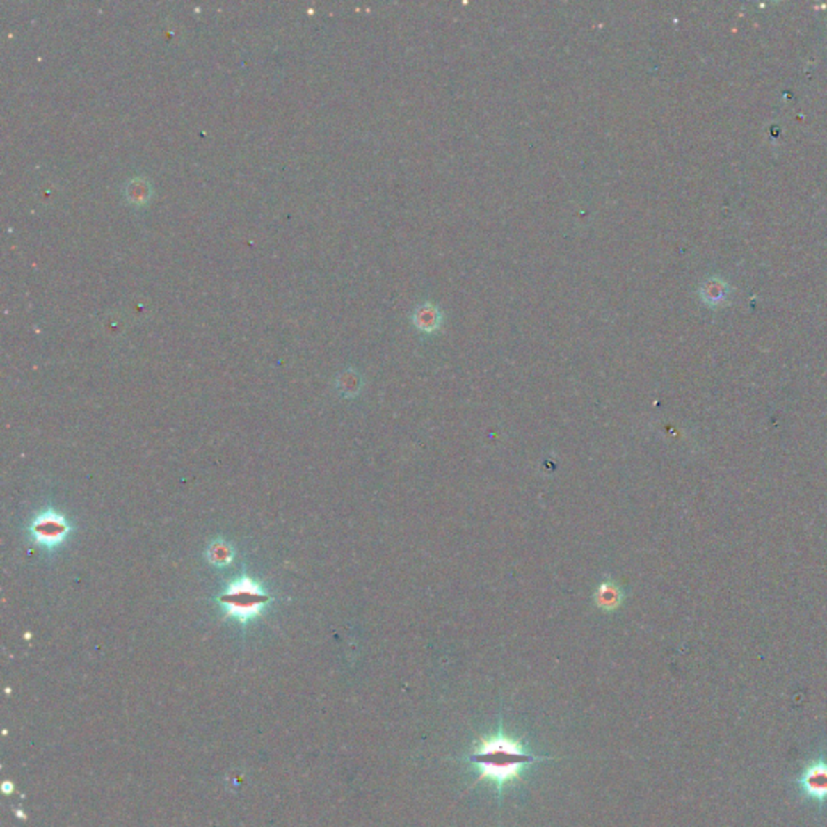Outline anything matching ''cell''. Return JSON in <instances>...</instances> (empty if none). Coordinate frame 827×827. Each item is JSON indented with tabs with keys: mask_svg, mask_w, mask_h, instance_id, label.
<instances>
[{
	"mask_svg": "<svg viewBox=\"0 0 827 827\" xmlns=\"http://www.w3.org/2000/svg\"><path fill=\"white\" fill-rule=\"evenodd\" d=\"M265 601H267V598L260 593V590L246 584L233 588L223 598V603L232 608V613L243 619L248 618V616H252V613H255Z\"/></svg>",
	"mask_w": 827,
	"mask_h": 827,
	"instance_id": "obj_3",
	"label": "cell"
},
{
	"mask_svg": "<svg viewBox=\"0 0 827 827\" xmlns=\"http://www.w3.org/2000/svg\"><path fill=\"white\" fill-rule=\"evenodd\" d=\"M34 532L41 541L54 543L55 540H60L67 532V525L62 520H55L54 517H46L41 522L34 525Z\"/></svg>",
	"mask_w": 827,
	"mask_h": 827,
	"instance_id": "obj_4",
	"label": "cell"
},
{
	"mask_svg": "<svg viewBox=\"0 0 827 827\" xmlns=\"http://www.w3.org/2000/svg\"><path fill=\"white\" fill-rule=\"evenodd\" d=\"M463 760L477 773V782L487 780L501 798L506 787L520 780L525 771L549 756L533 755L522 740L506 734L499 723L498 730L482 737Z\"/></svg>",
	"mask_w": 827,
	"mask_h": 827,
	"instance_id": "obj_1",
	"label": "cell"
},
{
	"mask_svg": "<svg viewBox=\"0 0 827 827\" xmlns=\"http://www.w3.org/2000/svg\"><path fill=\"white\" fill-rule=\"evenodd\" d=\"M440 312L433 305H424L415 312V323L422 330H435L440 323Z\"/></svg>",
	"mask_w": 827,
	"mask_h": 827,
	"instance_id": "obj_5",
	"label": "cell"
},
{
	"mask_svg": "<svg viewBox=\"0 0 827 827\" xmlns=\"http://www.w3.org/2000/svg\"><path fill=\"white\" fill-rule=\"evenodd\" d=\"M796 782L806 798L824 803L827 800V761L823 758L811 761Z\"/></svg>",
	"mask_w": 827,
	"mask_h": 827,
	"instance_id": "obj_2",
	"label": "cell"
}]
</instances>
